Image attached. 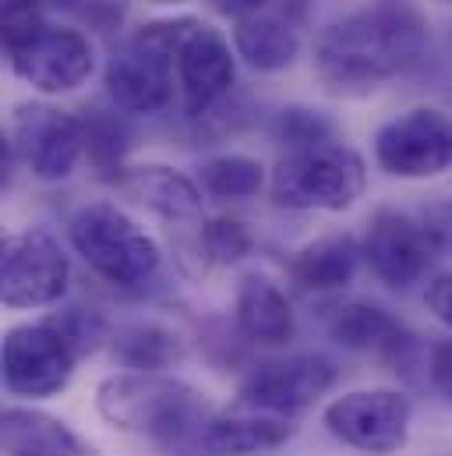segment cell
<instances>
[{
    "mask_svg": "<svg viewBox=\"0 0 452 456\" xmlns=\"http://www.w3.org/2000/svg\"><path fill=\"white\" fill-rule=\"evenodd\" d=\"M7 145L39 181H64L82 156L85 131L71 114L50 107H21L11 120Z\"/></svg>",
    "mask_w": 452,
    "mask_h": 456,
    "instance_id": "7c38bea8",
    "label": "cell"
},
{
    "mask_svg": "<svg viewBox=\"0 0 452 456\" xmlns=\"http://www.w3.org/2000/svg\"><path fill=\"white\" fill-rule=\"evenodd\" d=\"M428 46V25L407 0H378L329 25L315 43V71L333 93H371L407 71Z\"/></svg>",
    "mask_w": 452,
    "mask_h": 456,
    "instance_id": "6da1fadb",
    "label": "cell"
},
{
    "mask_svg": "<svg viewBox=\"0 0 452 456\" xmlns=\"http://www.w3.org/2000/svg\"><path fill=\"white\" fill-rule=\"evenodd\" d=\"M329 333H333V340L350 350H375V354L396 350L403 343L400 319H392L385 308L367 305V301L339 305L329 319Z\"/></svg>",
    "mask_w": 452,
    "mask_h": 456,
    "instance_id": "44dd1931",
    "label": "cell"
},
{
    "mask_svg": "<svg viewBox=\"0 0 452 456\" xmlns=\"http://www.w3.org/2000/svg\"><path fill=\"white\" fill-rule=\"evenodd\" d=\"M424 301H428V312H432L442 326H449L452 330V273L432 280V287H428Z\"/></svg>",
    "mask_w": 452,
    "mask_h": 456,
    "instance_id": "f546056e",
    "label": "cell"
},
{
    "mask_svg": "<svg viewBox=\"0 0 452 456\" xmlns=\"http://www.w3.org/2000/svg\"><path fill=\"white\" fill-rule=\"evenodd\" d=\"M233 46L251 68L279 71L297 57L301 43H297V32L287 21L269 18V14H247V18H237Z\"/></svg>",
    "mask_w": 452,
    "mask_h": 456,
    "instance_id": "ffe728a7",
    "label": "cell"
},
{
    "mask_svg": "<svg viewBox=\"0 0 452 456\" xmlns=\"http://www.w3.org/2000/svg\"><path fill=\"white\" fill-rule=\"evenodd\" d=\"M237 326L254 343H287L294 337V312L287 294L265 276H244L237 290Z\"/></svg>",
    "mask_w": 452,
    "mask_h": 456,
    "instance_id": "ac0fdd59",
    "label": "cell"
},
{
    "mask_svg": "<svg viewBox=\"0 0 452 456\" xmlns=\"http://www.w3.org/2000/svg\"><path fill=\"white\" fill-rule=\"evenodd\" d=\"M410 414V400L396 389H357L333 400L322 421L339 443L360 453L389 456L407 446Z\"/></svg>",
    "mask_w": 452,
    "mask_h": 456,
    "instance_id": "9c48e42d",
    "label": "cell"
},
{
    "mask_svg": "<svg viewBox=\"0 0 452 456\" xmlns=\"http://www.w3.org/2000/svg\"><path fill=\"white\" fill-rule=\"evenodd\" d=\"M428 371H432L435 389L446 396V403H452V340H439L432 346Z\"/></svg>",
    "mask_w": 452,
    "mask_h": 456,
    "instance_id": "f1b7e54d",
    "label": "cell"
},
{
    "mask_svg": "<svg viewBox=\"0 0 452 456\" xmlns=\"http://www.w3.org/2000/svg\"><path fill=\"white\" fill-rule=\"evenodd\" d=\"M120 188L141 202L145 209L166 216V220H195L202 216V191L195 188V181H188L184 174L159 167V163H145V167H131L120 177Z\"/></svg>",
    "mask_w": 452,
    "mask_h": 456,
    "instance_id": "e0dca14e",
    "label": "cell"
},
{
    "mask_svg": "<svg viewBox=\"0 0 452 456\" xmlns=\"http://www.w3.org/2000/svg\"><path fill=\"white\" fill-rule=\"evenodd\" d=\"M421 224H424V230H428L435 251H452V199L449 202L432 206V209H424Z\"/></svg>",
    "mask_w": 452,
    "mask_h": 456,
    "instance_id": "83f0119b",
    "label": "cell"
},
{
    "mask_svg": "<svg viewBox=\"0 0 452 456\" xmlns=\"http://www.w3.org/2000/svg\"><path fill=\"white\" fill-rule=\"evenodd\" d=\"M50 322L64 333V340L75 346V354H78V357H82V354H89V350H96V343L103 340V322H100L96 315L82 312V308L61 312V315H53Z\"/></svg>",
    "mask_w": 452,
    "mask_h": 456,
    "instance_id": "484cf974",
    "label": "cell"
},
{
    "mask_svg": "<svg viewBox=\"0 0 452 456\" xmlns=\"http://www.w3.org/2000/svg\"><path fill=\"white\" fill-rule=\"evenodd\" d=\"M364 258L382 283L410 287L435 258V244L421 220H410L407 213L396 209H382L367 227Z\"/></svg>",
    "mask_w": 452,
    "mask_h": 456,
    "instance_id": "4fadbf2b",
    "label": "cell"
},
{
    "mask_svg": "<svg viewBox=\"0 0 452 456\" xmlns=\"http://www.w3.org/2000/svg\"><path fill=\"white\" fill-rule=\"evenodd\" d=\"M202 244H206V251H209V258L213 262H237V258H244L247 251H251V233L244 230V224H237V220H209L206 230H202Z\"/></svg>",
    "mask_w": 452,
    "mask_h": 456,
    "instance_id": "cb8c5ba5",
    "label": "cell"
},
{
    "mask_svg": "<svg viewBox=\"0 0 452 456\" xmlns=\"http://www.w3.org/2000/svg\"><path fill=\"white\" fill-rule=\"evenodd\" d=\"M43 28H46V18H43L39 0H4V50L7 53L25 46Z\"/></svg>",
    "mask_w": 452,
    "mask_h": 456,
    "instance_id": "d4e9b609",
    "label": "cell"
},
{
    "mask_svg": "<svg viewBox=\"0 0 452 456\" xmlns=\"http://www.w3.org/2000/svg\"><path fill=\"white\" fill-rule=\"evenodd\" d=\"M262 163L251 156H220L202 167V188L213 199H251L262 191Z\"/></svg>",
    "mask_w": 452,
    "mask_h": 456,
    "instance_id": "7402d4cb",
    "label": "cell"
},
{
    "mask_svg": "<svg viewBox=\"0 0 452 456\" xmlns=\"http://www.w3.org/2000/svg\"><path fill=\"white\" fill-rule=\"evenodd\" d=\"M360 255H364V248H357V240L350 233L319 237L315 244H308L294 255L290 280L301 290H336V287H346L353 280Z\"/></svg>",
    "mask_w": 452,
    "mask_h": 456,
    "instance_id": "d6986e66",
    "label": "cell"
},
{
    "mask_svg": "<svg viewBox=\"0 0 452 456\" xmlns=\"http://www.w3.org/2000/svg\"><path fill=\"white\" fill-rule=\"evenodd\" d=\"M209 4L226 18H247V14H258L269 0H209Z\"/></svg>",
    "mask_w": 452,
    "mask_h": 456,
    "instance_id": "4dcf8cb0",
    "label": "cell"
},
{
    "mask_svg": "<svg viewBox=\"0 0 452 456\" xmlns=\"http://www.w3.org/2000/svg\"><path fill=\"white\" fill-rule=\"evenodd\" d=\"M279 134L297 149V145L326 142L329 138V124L322 117L308 114V110H283V117H279Z\"/></svg>",
    "mask_w": 452,
    "mask_h": 456,
    "instance_id": "4316f807",
    "label": "cell"
},
{
    "mask_svg": "<svg viewBox=\"0 0 452 456\" xmlns=\"http://www.w3.org/2000/svg\"><path fill=\"white\" fill-rule=\"evenodd\" d=\"M364 159L343 142H311L290 149L272 170V199L287 209L343 213L364 195Z\"/></svg>",
    "mask_w": 452,
    "mask_h": 456,
    "instance_id": "3957f363",
    "label": "cell"
},
{
    "mask_svg": "<svg viewBox=\"0 0 452 456\" xmlns=\"http://www.w3.org/2000/svg\"><path fill=\"white\" fill-rule=\"evenodd\" d=\"M96 407L113 428L159 446H202V428L213 418L195 386L159 371H124L103 379L96 389Z\"/></svg>",
    "mask_w": 452,
    "mask_h": 456,
    "instance_id": "7a4b0ae2",
    "label": "cell"
},
{
    "mask_svg": "<svg viewBox=\"0 0 452 456\" xmlns=\"http://www.w3.org/2000/svg\"><path fill=\"white\" fill-rule=\"evenodd\" d=\"M191 28V18L181 21H152L134 32V39L110 57L107 64V89L113 103L127 114H156L174 96V68H177V46L184 32Z\"/></svg>",
    "mask_w": 452,
    "mask_h": 456,
    "instance_id": "277c9868",
    "label": "cell"
},
{
    "mask_svg": "<svg viewBox=\"0 0 452 456\" xmlns=\"http://www.w3.org/2000/svg\"><path fill=\"white\" fill-rule=\"evenodd\" d=\"M449 4H452V0H449Z\"/></svg>",
    "mask_w": 452,
    "mask_h": 456,
    "instance_id": "d6a6232c",
    "label": "cell"
},
{
    "mask_svg": "<svg viewBox=\"0 0 452 456\" xmlns=\"http://www.w3.org/2000/svg\"><path fill=\"white\" fill-rule=\"evenodd\" d=\"M294 436V425L287 414L258 411V407H237L230 414H213L202 428V450L213 456H247L258 450L283 446Z\"/></svg>",
    "mask_w": 452,
    "mask_h": 456,
    "instance_id": "9a60e30c",
    "label": "cell"
},
{
    "mask_svg": "<svg viewBox=\"0 0 452 456\" xmlns=\"http://www.w3.org/2000/svg\"><path fill=\"white\" fill-rule=\"evenodd\" d=\"M4 386L14 396L46 400L57 396L75 375V346L46 319L36 326H14L4 337Z\"/></svg>",
    "mask_w": 452,
    "mask_h": 456,
    "instance_id": "52a82bcc",
    "label": "cell"
},
{
    "mask_svg": "<svg viewBox=\"0 0 452 456\" xmlns=\"http://www.w3.org/2000/svg\"><path fill=\"white\" fill-rule=\"evenodd\" d=\"M333 382H336V364L322 354L265 361L240 382V403L272 414H297L308 411L319 396H326Z\"/></svg>",
    "mask_w": 452,
    "mask_h": 456,
    "instance_id": "30bf717a",
    "label": "cell"
},
{
    "mask_svg": "<svg viewBox=\"0 0 452 456\" xmlns=\"http://www.w3.org/2000/svg\"><path fill=\"white\" fill-rule=\"evenodd\" d=\"M71 244L93 273L124 290L141 287L159 269L156 240L110 202L85 206L71 220Z\"/></svg>",
    "mask_w": 452,
    "mask_h": 456,
    "instance_id": "5b68a950",
    "label": "cell"
},
{
    "mask_svg": "<svg viewBox=\"0 0 452 456\" xmlns=\"http://www.w3.org/2000/svg\"><path fill=\"white\" fill-rule=\"evenodd\" d=\"M156 4H184V0H156Z\"/></svg>",
    "mask_w": 452,
    "mask_h": 456,
    "instance_id": "1f68e13d",
    "label": "cell"
},
{
    "mask_svg": "<svg viewBox=\"0 0 452 456\" xmlns=\"http://www.w3.org/2000/svg\"><path fill=\"white\" fill-rule=\"evenodd\" d=\"M117 357L134 371H156V368H166L170 361H177L181 346H177L174 333H166L159 326H131L117 340Z\"/></svg>",
    "mask_w": 452,
    "mask_h": 456,
    "instance_id": "603a6c76",
    "label": "cell"
},
{
    "mask_svg": "<svg viewBox=\"0 0 452 456\" xmlns=\"http://www.w3.org/2000/svg\"><path fill=\"white\" fill-rule=\"evenodd\" d=\"M7 61L21 82L50 96L78 89L96 68L93 43L78 28H68V25H46L25 46L11 50Z\"/></svg>",
    "mask_w": 452,
    "mask_h": 456,
    "instance_id": "8fae6325",
    "label": "cell"
},
{
    "mask_svg": "<svg viewBox=\"0 0 452 456\" xmlns=\"http://www.w3.org/2000/svg\"><path fill=\"white\" fill-rule=\"evenodd\" d=\"M0 439L7 456H96V450L78 439L64 421L25 407L4 411Z\"/></svg>",
    "mask_w": 452,
    "mask_h": 456,
    "instance_id": "2e32d148",
    "label": "cell"
},
{
    "mask_svg": "<svg viewBox=\"0 0 452 456\" xmlns=\"http://www.w3.org/2000/svg\"><path fill=\"white\" fill-rule=\"evenodd\" d=\"M233 75H237V68H233L230 43L216 28L191 21V28L184 32V39L177 46V82L184 89L188 110L202 114L213 103H220L233 86Z\"/></svg>",
    "mask_w": 452,
    "mask_h": 456,
    "instance_id": "5bb4252c",
    "label": "cell"
},
{
    "mask_svg": "<svg viewBox=\"0 0 452 456\" xmlns=\"http://www.w3.org/2000/svg\"><path fill=\"white\" fill-rule=\"evenodd\" d=\"M375 159L385 174L421 181L452 167V117L417 107L392 117L375 134Z\"/></svg>",
    "mask_w": 452,
    "mask_h": 456,
    "instance_id": "ba28073f",
    "label": "cell"
},
{
    "mask_svg": "<svg viewBox=\"0 0 452 456\" xmlns=\"http://www.w3.org/2000/svg\"><path fill=\"white\" fill-rule=\"evenodd\" d=\"M68 255L46 230H18L4 237L0 297L7 308H43L68 290Z\"/></svg>",
    "mask_w": 452,
    "mask_h": 456,
    "instance_id": "8992f818",
    "label": "cell"
}]
</instances>
